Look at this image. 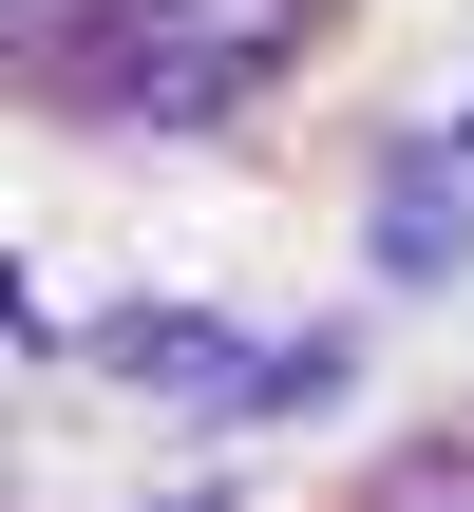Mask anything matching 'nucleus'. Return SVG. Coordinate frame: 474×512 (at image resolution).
Masks as SVG:
<instances>
[{
  "instance_id": "nucleus-5",
  "label": "nucleus",
  "mask_w": 474,
  "mask_h": 512,
  "mask_svg": "<svg viewBox=\"0 0 474 512\" xmlns=\"http://www.w3.org/2000/svg\"><path fill=\"white\" fill-rule=\"evenodd\" d=\"M152 19H190V38H209V57H247V76H266V95H285V76H304V38H323V19H342V0H152Z\"/></svg>"
},
{
  "instance_id": "nucleus-2",
  "label": "nucleus",
  "mask_w": 474,
  "mask_h": 512,
  "mask_svg": "<svg viewBox=\"0 0 474 512\" xmlns=\"http://www.w3.org/2000/svg\"><path fill=\"white\" fill-rule=\"evenodd\" d=\"M266 361V323H228V304H171V285H114L95 323H76V380H114V399H152V418H209L228 437V380Z\"/></svg>"
},
{
  "instance_id": "nucleus-3",
  "label": "nucleus",
  "mask_w": 474,
  "mask_h": 512,
  "mask_svg": "<svg viewBox=\"0 0 474 512\" xmlns=\"http://www.w3.org/2000/svg\"><path fill=\"white\" fill-rule=\"evenodd\" d=\"M361 266L418 285V304L474 285V152H456V133H399V152H380V190H361Z\"/></svg>"
},
{
  "instance_id": "nucleus-1",
  "label": "nucleus",
  "mask_w": 474,
  "mask_h": 512,
  "mask_svg": "<svg viewBox=\"0 0 474 512\" xmlns=\"http://www.w3.org/2000/svg\"><path fill=\"white\" fill-rule=\"evenodd\" d=\"M19 95L76 114V133H114V152H209V133L266 114V76L209 57L190 19H152V0H114V19H76V38H19Z\"/></svg>"
},
{
  "instance_id": "nucleus-6",
  "label": "nucleus",
  "mask_w": 474,
  "mask_h": 512,
  "mask_svg": "<svg viewBox=\"0 0 474 512\" xmlns=\"http://www.w3.org/2000/svg\"><path fill=\"white\" fill-rule=\"evenodd\" d=\"M342 512H474V418H418V437H380V475Z\"/></svg>"
},
{
  "instance_id": "nucleus-8",
  "label": "nucleus",
  "mask_w": 474,
  "mask_h": 512,
  "mask_svg": "<svg viewBox=\"0 0 474 512\" xmlns=\"http://www.w3.org/2000/svg\"><path fill=\"white\" fill-rule=\"evenodd\" d=\"M437 133H456V152H474V95H456V114H437Z\"/></svg>"
},
{
  "instance_id": "nucleus-7",
  "label": "nucleus",
  "mask_w": 474,
  "mask_h": 512,
  "mask_svg": "<svg viewBox=\"0 0 474 512\" xmlns=\"http://www.w3.org/2000/svg\"><path fill=\"white\" fill-rule=\"evenodd\" d=\"M152 512H247V494H209V475H190V494H152Z\"/></svg>"
},
{
  "instance_id": "nucleus-4",
  "label": "nucleus",
  "mask_w": 474,
  "mask_h": 512,
  "mask_svg": "<svg viewBox=\"0 0 474 512\" xmlns=\"http://www.w3.org/2000/svg\"><path fill=\"white\" fill-rule=\"evenodd\" d=\"M361 399V323H266V361L228 380V437H266V418H342Z\"/></svg>"
}]
</instances>
